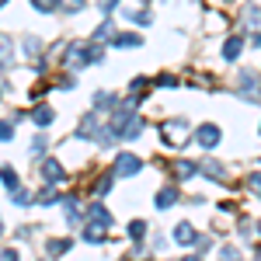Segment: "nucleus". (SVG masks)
Returning <instances> with one entry per match:
<instances>
[{
    "instance_id": "obj_1",
    "label": "nucleus",
    "mask_w": 261,
    "mask_h": 261,
    "mask_svg": "<svg viewBox=\"0 0 261 261\" xmlns=\"http://www.w3.org/2000/svg\"><path fill=\"white\" fill-rule=\"evenodd\" d=\"M105 56V49L101 45H84V42H70V49L63 53V63L70 66V70H77V66H91V63H101Z\"/></svg>"
},
{
    "instance_id": "obj_2",
    "label": "nucleus",
    "mask_w": 261,
    "mask_h": 261,
    "mask_svg": "<svg viewBox=\"0 0 261 261\" xmlns=\"http://www.w3.org/2000/svg\"><path fill=\"white\" fill-rule=\"evenodd\" d=\"M237 98L247 105H258L261 101V73L254 70H241L237 73Z\"/></svg>"
},
{
    "instance_id": "obj_3",
    "label": "nucleus",
    "mask_w": 261,
    "mask_h": 261,
    "mask_svg": "<svg viewBox=\"0 0 261 261\" xmlns=\"http://www.w3.org/2000/svg\"><path fill=\"white\" fill-rule=\"evenodd\" d=\"M161 136H164L167 146H185V143L192 140V125H188L185 119H167L161 125Z\"/></svg>"
},
{
    "instance_id": "obj_4",
    "label": "nucleus",
    "mask_w": 261,
    "mask_h": 261,
    "mask_svg": "<svg viewBox=\"0 0 261 261\" xmlns=\"http://www.w3.org/2000/svg\"><path fill=\"white\" fill-rule=\"evenodd\" d=\"M140 171H143V161L136 153H129V150L115 153V164H112V174H115V178H136Z\"/></svg>"
},
{
    "instance_id": "obj_5",
    "label": "nucleus",
    "mask_w": 261,
    "mask_h": 261,
    "mask_svg": "<svg viewBox=\"0 0 261 261\" xmlns=\"http://www.w3.org/2000/svg\"><path fill=\"white\" fill-rule=\"evenodd\" d=\"M192 136H195V143H199L202 150H213V146H220V140H223L220 125H213V122H202V125H195V129H192Z\"/></svg>"
},
{
    "instance_id": "obj_6",
    "label": "nucleus",
    "mask_w": 261,
    "mask_h": 261,
    "mask_svg": "<svg viewBox=\"0 0 261 261\" xmlns=\"http://www.w3.org/2000/svg\"><path fill=\"white\" fill-rule=\"evenodd\" d=\"M84 223H91V226H101V230H108V226H112V213H108V209H105V205H101V202H94V205H91V209H87V213H84Z\"/></svg>"
},
{
    "instance_id": "obj_7",
    "label": "nucleus",
    "mask_w": 261,
    "mask_h": 261,
    "mask_svg": "<svg viewBox=\"0 0 261 261\" xmlns=\"http://www.w3.org/2000/svg\"><path fill=\"white\" fill-rule=\"evenodd\" d=\"M98 115H94V112H87V115H84L81 119V125H77V133H73V136H77V140H98Z\"/></svg>"
},
{
    "instance_id": "obj_8",
    "label": "nucleus",
    "mask_w": 261,
    "mask_h": 261,
    "mask_svg": "<svg viewBox=\"0 0 261 261\" xmlns=\"http://www.w3.org/2000/svg\"><path fill=\"white\" fill-rule=\"evenodd\" d=\"M195 241H199V233H195V226H192V223H178V226H174V244L192 247Z\"/></svg>"
},
{
    "instance_id": "obj_9",
    "label": "nucleus",
    "mask_w": 261,
    "mask_h": 261,
    "mask_svg": "<svg viewBox=\"0 0 261 261\" xmlns=\"http://www.w3.org/2000/svg\"><path fill=\"white\" fill-rule=\"evenodd\" d=\"M42 178L49 181V185H56V181L66 178V171H63L60 161H53V157H49V161H42Z\"/></svg>"
},
{
    "instance_id": "obj_10",
    "label": "nucleus",
    "mask_w": 261,
    "mask_h": 261,
    "mask_svg": "<svg viewBox=\"0 0 261 261\" xmlns=\"http://www.w3.org/2000/svg\"><path fill=\"white\" fill-rule=\"evenodd\" d=\"M143 125H146V122H143V115H136V112H133V115L125 119V125H122V140H136V136H143Z\"/></svg>"
},
{
    "instance_id": "obj_11",
    "label": "nucleus",
    "mask_w": 261,
    "mask_h": 261,
    "mask_svg": "<svg viewBox=\"0 0 261 261\" xmlns=\"http://www.w3.org/2000/svg\"><path fill=\"white\" fill-rule=\"evenodd\" d=\"M21 53H24V60H42V39L39 35H24L21 39Z\"/></svg>"
},
{
    "instance_id": "obj_12",
    "label": "nucleus",
    "mask_w": 261,
    "mask_h": 261,
    "mask_svg": "<svg viewBox=\"0 0 261 261\" xmlns=\"http://www.w3.org/2000/svg\"><path fill=\"white\" fill-rule=\"evenodd\" d=\"M199 171L205 174V178H213V181H223V178H226L223 164H220V161H213V157H205V161H199Z\"/></svg>"
},
{
    "instance_id": "obj_13",
    "label": "nucleus",
    "mask_w": 261,
    "mask_h": 261,
    "mask_svg": "<svg viewBox=\"0 0 261 261\" xmlns=\"http://www.w3.org/2000/svg\"><path fill=\"white\" fill-rule=\"evenodd\" d=\"M94 108H98V112H115V108H119V94L98 91V94H94Z\"/></svg>"
},
{
    "instance_id": "obj_14",
    "label": "nucleus",
    "mask_w": 261,
    "mask_h": 261,
    "mask_svg": "<svg viewBox=\"0 0 261 261\" xmlns=\"http://www.w3.org/2000/svg\"><path fill=\"white\" fill-rule=\"evenodd\" d=\"M53 119H56L53 105H39V108H32V122H35L39 129H45V125H53Z\"/></svg>"
},
{
    "instance_id": "obj_15",
    "label": "nucleus",
    "mask_w": 261,
    "mask_h": 261,
    "mask_svg": "<svg viewBox=\"0 0 261 261\" xmlns=\"http://www.w3.org/2000/svg\"><path fill=\"white\" fill-rule=\"evenodd\" d=\"M178 185H167V188H161V192H157V209H171V205H174V202H178Z\"/></svg>"
},
{
    "instance_id": "obj_16",
    "label": "nucleus",
    "mask_w": 261,
    "mask_h": 261,
    "mask_svg": "<svg viewBox=\"0 0 261 261\" xmlns=\"http://www.w3.org/2000/svg\"><path fill=\"white\" fill-rule=\"evenodd\" d=\"M112 42H115V49H140L143 39L136 35V32H122V35H112Z\"/></svg>"
},
{
    "instance_id": "obj_17",
    "label": "nucleus",
    "mask_w": 261,
    "mask_h": 261,
    "mask_svg": "<svg viewBox=\"0 0 261 261\" xmlns=\"http://www.w3.org/2000/svg\"><path fill=\"white\" fill-rule=\"evenodd\" d=\"M192 174H199V164H195V161H174V178H178V181L192 178Z\"/></svg>"
},
{
    "instance_id": "obj_18",
    "label": "nucleus",
    "mask_w": 261,
    "mask_h": 261,
    "mask_svg": "<svg viewBox=\"0 0 261 261\" xmlns=\"http://www.w3.org/2000/svg\"><path fill=\"white\" fill-rule=\"evenodd\" d=\"M0 181H4V188H7V192H18V171H14L11 164H4V167H0Z\"/></svg>"
},
{
    "instance_id": "obj_19",
    "label": "nucleus",
    "mask_w": 261,
    "mask_h": 261,
    "mask_svg": "<svg viewBox=\"0 0 261 261\" xmlns=\"http://www.w3.org/2000/svg\"><path fill=\"white\" fill-rule=\"evenodd\" d=\"M241 49H244V39H237V35H233V39H226V42H223V60H237V56H241Z\"/></svg>"
},
{
    "instance_id": "obj_20",
    "label": "nucleus",
    "mask_w": 261,
    "mask_h": 261,
    "mask_svg": "<svg viewBox=\"0 0 261 261\" xmlns=\"http://www.w3.org/2000/svg\"><path fill=\"white\" fill-rule=\"evenodd\" d=\"M14 60V49H11V39L7 35H0V70H7Z\"/></svg>"
},
{
    "instance_id": "obj_21",
    "label": "nucleus",
    "mask_w": 261,
    "mask_h": 261,
    "mask_svg": "<svg viewBox=\"0 0 261 261\" xmlns=\"http://www.w3.org/2000/svg\"><path fill=\"white\" fill-rule=\"evenodd\" d=\"M70 247H73V241H66V237H60V241H49V244H45V251H49L53 258H60V254H66Z\"/></svg>"
},
{
    "instance_id": "obj_22",
    "label": "nucleus",
    "mask_w": 261,
    "mask_h": 261,
    "mask_svg": "<svg viewBox=\"0 0 261 261\" xmlns=\"http://www.w3.org/2000/svg\"><path fill=\"white\" fill-rule=\"evenodd\" d=\"M125 18L133 21V24H140V28H146V24L153 21V14H150V11H125Z\"/></svg>"
},
{
    "instance_id": "obj_23",
    "label": "nucleus",
    "mask_w": 261,
    "mask_h": 261,
    "mask_svg": "<svg viewBox=\"0 0 261 261\" xmlns=\"http://www.w3.org/2000/svg\"><path fill=\"white\" fill-rule=\"evenodd\" d=\"M87 7V0H60V11L63 14H81Z\"/></svg>"
},
{
    "instance_id": "obj_24",
    "label": "nucleus",
    "mask_w": 261,
    "mask_h": 261,
    "mask_svg": "<svg viewBox=\"0 0 261 261\" xmlns=\"http://www.w3.org/2000/svg\"><path fill=\"white\" fill-rule=\"evenodd\" d=\"M84 241H87V244H101V241H105V230L87 223V226H84Z\"/></svg>"
},
{
    "instance_id": "obj_25",
    "label": "nucleus",
    "mask_w": 261,
    "mask_h": 261,
    "mask_svg": "<svg viewBox=\"0 0 261 261\" xmlns=\"http://www.w3.org/2000/svg\"><path fill=\"white\" fill-rule=\"evenodd\" d=\"M129 237L140 244L143 237H146V223H143V220H133V223H129Z\"/></svg>"
},
{
    "instance_id": "obj_26",
    "label": "nucleus",
    "mask_w": 261,
    "mask_h": 261,
    "mask_svg": "<svg viewBox=\"0 0 261 261\" xmlns=\"http://www.w3.org/2000/svg\"><path fill=\"white\" fill-rule=\"evenodd\" d=\"M32 7L42 14H53V11H60V0H32Z\"/></svg>"
},
{
    "instance_id": "obj_27",
    "label": "nucleus",
    "mask_w": 261,
    "mask_h": 261,
    "mask_svg": "<svg viewBox=\"0 0 261 261\" xmlns=\"http://www.w3.org/2000/svg\"><path fill=\"white\" fill-rule=\"evenodd\" d=\"M45 143H49V136L39 133V136L32 140V146H28V150H32V157H42V153H45Z\"/></svg>"
},
{
    "instance_id": "obj_28",
    "label": "nucleus",
    "mask_w": 261,
    "mask_h": 261,
    "mask_svg": "<svg viewBox=\"0 0 261 261\" xmlns=\"http://www.w3.org/2000/svg\"><path fill=\"white\" fill-rule=\"evenodd\" d=\"M108 35H115V28H112V18H105L98 28H94V42H98V39H108Z\"/></svg>"
},
{
    "instance_id": "obj_29",
    "label": "nucleus",
    "mask_w": 261,
    "mask_h": 261,
    "mask_svg": "<svg viewBox=\"0 0 261 261\" xmlns=\"http://www.w3.org/2000/svg\"><path fill=\"white\" fill-rule=\"evenodd\" d=\"M39 202H42V205H53V202H60V192H56L53 185H45V188H42V195H39Z\"/></svg>"
},
{
    "instance_id": "obj_30",
    "label": "nucleus",
    "mask_w": 261,
    "mask_h": 261,
    "mask_svg": "<svg viewBox=\"0 0 261 261\" xmlns=\"http://www.w3.org/2000/svg\"><path fill=\"white\" fill-rule=\"evenodd\" d=\"M112 181H115V174H105V178L94 185V195H108V188H112Z\"/></svg>"
},
{
    "instance_id": "obj_31",
    "label": "nucleus",
    "mask_w": 261,
    "mask_h": 261,
    "mask_svg": "<svg viewBox=\"0 0 261 261\" xmlns=\"http://www.w3.org/2000/svg\"><path fill=\"white\" fill-rule=\"evenodd\" d=\"M220 261H241V251L237 247H220Z\"/></svg>"
},
{
    "instance_id": "obj_32",
    "label": "nucleus",
    "mask_w": 261,
    "mask_h": 261,
    "mask_svg": "<svg viewBox=\"0 0 261 261\" xmlns=\"http://www.w3.org/2000/svg\"><path fill=\"white\" fill-rule=\"evenodd\" d=\"M11 195H14V205H32V202H35V199H32V192H21V188H18V192H11Z\"/></svg>"
},
{
    "instance_id": "obj_33",
    "label": "nucleus",
    "mask_w": 261,
    "mask_h": 261,
    "mask_svg": "<svg viewBox=\"0 0 261 261\" xmlns=\"http://www.w3.org/2000/svg\"><path fill=\"white\" fill-rule=\"evenodd\" d=\"M244 21H247L251 28H258V24H261V11H258V7H251V11L244 14Z\"/></svg>"
},
{
    "instance_id": "obj_34",
    "label": "nucleus",
    "mask_w": 261,
    "mask_h": 261,
    "mask_svg": "<svg viewBox=\"0 0 261 261\" xmlns=\"http://www.w3.org/2000/svg\"><path fill=\"white\" fill-rule=\"evenodd\" d=\"M14 140V129H11V122H0V143H11Z\"/></svg>"
},
{
    "instance_id": "obj_35",
    "label": "nucleus",
    "mask_w": 261,
    "mask_h": 261,
    "mask_svg": "<svg viewBox=\"0 0 261 261\" xmlns=\"http://www.w3.org/2000/svg\"><path fill=\"white\" fill-rule=\"evenodd\" d=\"M247 185H251V192H254V195H261V171H258V174H251Z\"/></svg>"
},
{
    "instance_id": "obj_36",
    "label": "nucleus",
    "mask_w": 261,
    "mask_h": 261,
    "mask_svg": "<svg viewBox=\"0 0 261 261\" xmlns=\"http://www.w3.org/2000/svg\"><path fill=\"white\" fill-rule=\"evenodd\" d=\"M0 261H21V258H18L14 247H4V251H0Z\"/></svg>"
},
{
    "instance_id": "obj_37",
    "label": "nucleus",
    "mask_w": 261,
    "mask_h": 261,
    "mask_svg": "<svg viewBox=\"0 0 261 261\" xmlns=\"http://www.w3.org/2000/svg\"><path fill=\"white\" fill-rule=\"evenodd\" d=\"M157 87H178V77H167L164 73V77H157Z\"/></svg>"
},
{
    "instance_id": "obj_38",
    "label": "nucleus",
    "mask_w": 261,
    "mask_h": 261,
    "mask_svg": "<svg viewBox=\"0 0 261 261\" xmlns=\"http://www.w3.org/2000/svg\"><path fill=\"white\" fill-rule=\"evenodd\" d=\"M115 7H119V0H101V11H105V14H112Z\"/></svg>"
},
{
    "instance_id": "obj_39",
    "label": "nucleus",
    "mask_w": 261,
    "mask_h": 261,
    "mask_svg": "<svg viewBox=\"0 0 261 261\" xmlns=\"http://www.w3.org/2000/svg\"><path fill=\"white\" fill-rule=\"evenodd\" d=\"M251 45H254V49H261V35H254V39H251Z\"/></svg>"
},
{
    "instance_id": "obj_40",
    "label": "nucleus",
    "mask_w": 261,
    "mask_h": 261,
    "mask_svg": "<svg viewBox=\"0 0 261 261\" xmlns=\"http://www.w3.org/2000/svg\"><path fill=\"white\" fill-rule=\"evenodd\" d=\"M181 261H202V258H181Z\"/></svg>"
},
{
    "instance_id": "obj_41",
    "label": "nucleus",
    "mask_w": 261,
    "mask_h": 261,
    "mask_svg": "<svg viewBox=\"0 0 261 261\" xmlns=\"http://www.w3.org/2000/svg\"><path fill=\"white\" fill-rule=\"evenodd\" d=\"M254 254H258V261H261V251H254Z\"/></svg>"
},
{
    "instance_id": "obj_42",
    "label": "nucleus",
    "mask_w": 261,
    "mask_h": 261,
    "mask_svg": "<svg viewBox=\"0 0 261 261\" xmlns=\"http://www.w3.org/2000/svg\"><path fill=\"white\" fill-rule=\"evenodd\" d=\"M4 4H7V0H0V7H4Z\"/></svg>"
},
{
    "instance_id": "obj_43",
    "label": "nucleus",
    "mask_w": 261,
    "mask_h": 261,
    "mask_svg": "<svg viewBox=\"0 0 261 261\" xmlns=\"http://www.w3.org/2000/svg\"><path fill=\"white\" fill-rule=\"evenodd\" d=\"M0 98H4V87H0Z\"/></svg>"
},
{
    "instance_id": "obj_44",
    "label": "nucleus",
    "mask_w": 261,
    "mask_h": 261,
    "mask_svg": "<svg viewBox=\"0 0 261 261\" xmlns=\"http://www.w3.org/2000/svg\"><path fill=\"white\" fill-rule=\"evenodd\" d=\"M0 233H4V223H0Z\"/></svg>"
},
{
    "instance_id": "obj_45",
    "label": "nucleus",
    "mask_w": 261,
    "mask_h": 261,
    "mask_svg": "<svg viewBox=\"0 0 261 261\" xmlns=\"http://www.w3.org/2000/svg\"><path fill=\"white\" fill-rule=\"evenodd\" d=\"M258 230H261V223H258Z\"/></svg>"
}]
</instances>
